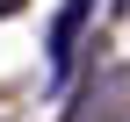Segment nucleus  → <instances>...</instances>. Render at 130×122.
<instances>
[{"instance_id":"2","label":"nucleus","mask_w":130,"mask_h":122,"mask_svg":"<svg viewBox=\"0 0 130 122\" xmlns=\"http://www.w3.org/2000/svg\"><path fill=\"white\" fill-rule=\"evenodd\" d=\"M14 7H22V0H0V14H14Z\"/></svg>"},{"instance_id":"1","label":"nucleus","mask_w":130,"mask_h":122,"mask_svg":"<svg viewBox=\"0 0 130 122\" xmlns=\"http://www.w3.org/2000/svg\"><path fill=\"white\" fill-rule=\"evenodd\" d=\"M87 14H94V0H65V7H58V22H51V43H43V50H51V72H58V79L72 72V50H79Z\"/></svg>"}]
</instances>
